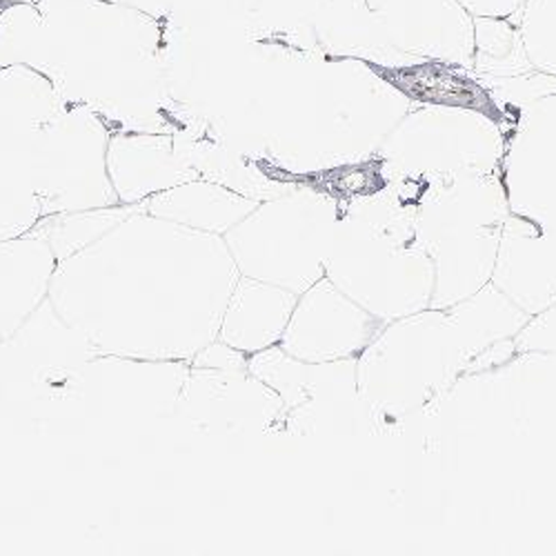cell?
I'll list each match as a JSON object with an SVG mask.
<instances>
[{
	"instance_id": "obj_1",
	"label": "cell",
	"mask_w": 556,
	"mask_h": 556,
	"mask_svg": "<svg viewBox=\"0 0 556 556\" xmlns=\"http://www.w3.org/2000/svg\"><path fill=\"white\" fill-rule=\"evenodd\" d=\"M245 8L271 34L316 45L323 52L383 67L419 61L394 48L367 0H245Z\"/></svg>"
},
{
	"instance_id": "obj_2",
	"label": "cell",
	"mask_w": 556,
	"mask_h": 556,
	"mask_svg": "<svg viewBox=\"0 0 556 556\" xmlns=\"http://www.w3.org/2000/svg\"><path fill=\"white\" fill-rule=\"evenodd\" d=\"M367 8L403 54L475 67V16L458 0H367Z\"/></svg>"
},
{
	"instance_id": "obj_3",
	"label": "cell",
	"mask_w": 556,
	"mask_h": 556,
	"mask_svg": "<svg viewBox=\"0 0 556 556\" xmlns=\"http://www.w3.org/2000/svg\"><path fill=\"white\" fill-rule=\"evenodd\" d=\"M475 67L498 76H517L534 70L521 40L519 12L513 16L475 18Z\"/></svg>"
},
{
	"instance_id": "obj_4",
	"label": "cell",
	"mask_w": 556,
	"mask_h": 556,
	"mask_svg": "<svg viewBox=\"0 0 556 556\" xmlns=\"http://www.w3.org/2000/svg\"><path fill=\"white\" fill-rule=\"evenodd\" d=\"M519 29L532 67L556 76V0H526Z\"/></svg>"
},
{
	"instance_id": "obj_5",
	"label": "cell",
	"mask_w": 556,
	"mask_h": 556,
	"mask_svg": "<svg viewBox=\"0 0 556 556\" xmlns=\"http://www.w3.org/2000/svg\"><path fill=\"white\" fill-rule=\"evenodd\" d=\"M470 16H513L526 0H458Z\"/></svg>"
}]
</instances>
